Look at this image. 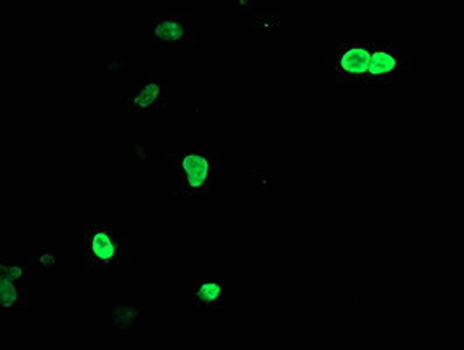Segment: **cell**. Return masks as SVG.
I'll return each mask as SVG.
<instances>
[{"mask_svg":"<svg viewBox=\"0 0 464 350\" xmlns=\"http://www.w3.org/2000/svg\"><path fill=\"white\" fill-rule=\"evenodd\" d=\"M169 180L178 197H214L225 186V160L216 152H174Z\"/></svg>","mask_w":464,"mask_h":350,"instance_id":"1","label":"cell"},{"mask_svg":"<svg viewBox=\"0 0 464 350\" xmlns=\"http://www.w3.org/2000/svg\"><path fill=\"white\" fill-rule=\"evenodd\" d=\"M84 263L88 267H135L140 258L139 242L120 237L111 225H84Z\"/></svg>","mask_w":464,"mask_h":350,"instance_id":"2","label":"cell"},{"mask_svg":"<svg viewBox=\"0 0 464 350\" xmlns=\"http://www.w3.org/2000/svg\"><path fill=\"white\" fill-rule=\"evenodd\" d=\"M377 43H338L328 56L336 84H362Z\"/></svg>","mask_w":464,"mask_h":350,"instance_id":"3","label":"cell"},{"mask_svg":"<svg viewBox=\"0 0 464 350\" xmlns=\"http://www.w3.org/2000/svg\"><path fill=\"white\" fill-rule=\"evenodd\" d=\"M417 67V58L401 54L392 43H377L362 84H389Z\"/></svg>","mask_w":464,"mask_h":350,"instance_id":"4","label":"cell"},{"mask_svg":"<svg viewBox=\"0 0 464 350\" xmlns=\"http://www.w3.org/2000/svg\"><path fill=\"white\" fill-rule=\"evenodd\" d=\"M142 35L150 43H195L197 22L193 15L146 16Z\"/></svg>","mask_w":464,"mask_h":350,"instance_id":"5","label":"cell"},{"mask_svg":"<svg viewBox=\"0 0 464 350\" xmlns=\"http://www.w3.org/2000/svg\"><path fill=\"white\" fill-rule=\"evenodd\" d=\"M121 97L130 112H155L167 111L169 103V84L161 81H142L137 84L121 86Z\"/></svg>","mask_w":464,"mask_h":350,"instance_id":"6","label":"cell"},{"mask_svg":"<svg viewBox=\"0 0 464 350\" xmlns=\"http://www.w3.org/2000/svg\"><path fill=\"white\" fill-rule=\"evenodd\" d=\"M184 298L195 308L219 310L227 306V287L221 280L200 278L186 284Z\"/></svg>","mask_w":464,"mask_h":350,"instance_id":"7","label":"cell"},{"mask_svg":"<svg viewBox=\"0 0 464 350\" xmlns=\"http://www.w3.org/2000/svg\"><path fill=\"white\" fill-rule=\"evenodd\" d=\"M107 319L120 335H135L140 331V305L131 298H114Z\"/></svg>","mask_w":464,"mask_h":350,"instance_id":"8","label":"cell"},{"mask_svg":"<svg viewBox=\"0 0 464 350\" xmlns=\"http://www.w3.org/2000/svg\"><path fill=\"white\" fill-rule=\"evenodd\" d=\"M0 305L11 308L28 306V289L16 284L5 272H0Z\"/></svg>","mask_w":464,"mask_h":350,"instance_id":"9","label":"cell"},{"mask_svg":"<svg viewBox=\"0 0 464 350\" xmlns=\"http://www.w3.org/2000/svg\"><path fill=\"white\" fill-rule=\"evenodd\" d=\"M129 158L137 167H153V144L148 141L133 142L129 148Z\"/></svg>","mask_w":464,"mask_h":350,"instance_id":"10","label":"cell"},{"mask_svg":"<svg viewBox=\"0 0 464 350\" xmlns=\"http://www.w3.org/2000/svg\"><path fill=\"white\" fill-rule=\"evenodd\" d=\"M0 272H5L16 284H20L24 289H28V268L11 256H4L0 261Z\"/></svg>","mask_w":464,"mask_h":350,"instance_id":"11","label":"cell"},{"mask_svg":"<svg viewBox=\"0 0 464 350\" xmlns=\"http://www.w3.org/2000/svg\"><path fill=\"white\" fill-rule=\"evenodd\" d=\"M28 261L34 267H37V268H41V270H44V272H48L52 276L54 274V270H56L54 254H50V252H30L28 254Z\"/></svg>","mask_w":464,"mask_h":350,"instance_id":"12","label":"cell"}]
</instances>
